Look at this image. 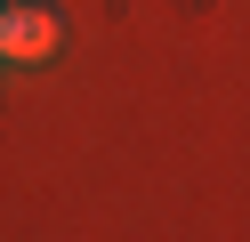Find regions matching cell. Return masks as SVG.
Instances as JSON below:
<instances>
[{"instance_id":"6da1fadb","label":"cell","mask_w":250,"mask_h":242,"mask_svg":"<svg viewBox=\"0 0 250 242\" xmlns=\"http://www.w3.org/2000/svg\"><path fill=\"white\" fill-rule=\"evenodd\" d=\"M57 8L49 0H0V57L8 65H41V57H57Z\"/></svg>"}]
</instances>
